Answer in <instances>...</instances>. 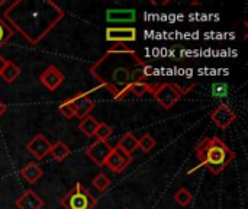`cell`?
Masks as SVG:
<instances>
[{"label": "cell", "mask_w": 248, "mask_h": 209, "mask_svg": "<svg viewBox=\"0 0 248 209\" xmlns=\"http://www.w3.org/2000/svg\"><path fill=\"white\" fill-rule=\"evenodd\" d=\"M192 89L193 87L182 89L176 83H158V84H154L151 95L158 102V105H161L163 109H171Z\"/></svg>", "instance_id": "4"}, {"label": "cell", "mask_w": 248, "mask_h": 209, "mask_svg": "<svg viewBox=\"0 0 248 209\" xmlns=\"http://www.w3.org/2000/svg\"><path fill=\"white\" fill-rule=\"evenodd\" d=\"M58 112L65 118V119H73L74 118V105H73V99L68 97L65 100H62L58 105Z\"/></svg>", "instance_id": "23"}, {"label": "cell", "mask_w": 248, "mask_h": 209, "mask_svg": "<svg viewBox=\"0 0 248 209\" xmlns=\"http://www.w3.org/2000/svg\"><path fill=\"white\" fill-rule=\"evenodd\" d=\"M6 63H7V60H6L3 55H0V74H1V71H3V68H4V65H6Z\"/></svg>", "instance_id": "29"}, {"label": "cell", "mask_w": 248, "mask_h": 209, "mask_svg": "<svg viewBox=\"0 0 248 209\" xmlns=\"http://www.w3.org/2000/svg\"><path fill=\"white\" fill-rule=\"evenodd\" d=\"M6 111H7V106H6V105H4V103L0 100V118L4 115V112H6Z\"/></svg>", "instance_id": "30"}, {"label": "cell", "mask_w": 248, "mask_h": 209, "mask_svg": "<svg viewBox=\"0 0 248 209\" xmlns=\"http://www.w3.org/2000/svg\"><path fill=\"white\" fill-rule=\"evenodd\" d=\"M15 35V32H13V29L4 22V19L3 17H0V48L12 38Z\"/></svg>", "instance_id": "25"}, {"label": "cell", "mask_w": 248, "mask_h": 209, "mask_svg": "<svg viewBox=\"0 0 248 209\" xmlns=\"http://www.w3.org/2000/svg\"><path fill=\"white\" fill-rule=\"evenodd\" d=\"M44 172L42 169L36 164V163H28L22 170H20V176L29 183V185H33L36 183L41 177H42Z\"/></svg>", "instance_id": "15"}, {"label": "cell", "mask_w": 248, "mask_h": 209, "mask_svg": "<svg viewBox=\"0 0 248 209\" xmlns=\"http://www.w3.org/2000/svg\"><path fill=\"white\" fill-rule=\"evenodd\" d=\"M97 127H99V122H97L93 116H90V115L86 116V118H83V119L80 121V124H78L80 131H81L86 137H94V132H96Z\"/></svg>", "instance_id": "19"}, {"label": "cell", "mask_w": 248, "mask_h": 209, "mask_svg": "<svg viewBox=\"0 0 248 209\" xmlns=\"http://www.w3.org/2000/svg\"><path fill=\"white\" fill-rule=\"evenodd\" d=\"M20 73H22V70H20L19 65H16L13 61H7L3 71H1V74H0V79L10 84L20 76Z\"/></svg>", "instance_id": "17"}, {"label": "cell", "mask_w": 248, "mask_h": 209, "mask_svg": "<svg viewBox=\"0 0 248 209\" xmlns=\"http://www.w3.org/2000/svg\"><path fill=\"white\" fill-rule=\"evenodd\" d=\"M148 65L140 55L132 52L106 51L92 67L90 74L105 87L116 100L129 96V87L134 83L147 81Z\"/></svg>", "instance_id": "2"}, {"label": "cell", "mask_w": 248, "mask_h": 209, "mask_svg": "<svg viewBox=\"0 0 248 209\" xmlns=\"http://www.w3.org/2000/svg\"><path fill=\"white\" fill-rule=\"evenodd\" d=\"M116 148H119V150H122L124 153L132 156V153L138 148V138H137L134 134L126 132V134H124V135L118 140Z\"/></svg>", "instance_id": "14"}, {"label": "cell", "mask_w": 248, "mask_h": 209, "mask_svg": "<svg viewBox=\"0 0 248 209\" xmlns=\"http://www.w3.org/2000/svg\"><path fill=\"white\" fill-rule=\"evenodd\" d=\"M122 209H129V208H126V207H125V208H122Z\"/></svg>", "instance_id": "32"}, {"label": "cell", "mask_w": 248, "mask_h": 209, "mask_svg": "<svg viewBox=\"0 0 248 209\" xmlns=\"http://www.w3.org/2000/svg\"><path fill=\"white\" fill-rule=\"evenodd\" d=\"M65 80V76L55 67V65H49L46 70H44L39 76V81L44 87H46L48 90L54 92L57 90Z\"/></svg>", "instance_id": "10"}, {"label": "cell", "mask_w": 248, "mask_h": 209, "mask_svg": "<svg viewBox=\"0 0 248 209\" xmlns=\"http://www.w3.org/2000/svg\"><path fill=\"white\" fill-rule=\"evenodd\" d=\"M195 154L199 159L201 166H205L215 176L222 173L235 159V153L218 137L203 138L196 145Z\"/></svg>", "instance_id": "3"}, {"label": "cell", "mask_w": 248, "mask_h": 209, "mask_svg": "<svg viewBox=\"0 0 248 209\" xmlns=\"http://www.w3.org/2000/svg\"><path fill=\"white\" fill-rule=\"evenodd\" d=\"M1 6H4V0H0V7H1Z\"/></svg>", "instance_id": "31"}, {"label": "cell", "mask_w": 248, "mask_h": 209, "mask_svg": "<svg viewBox=\"0 0 248 209\" xmlns=\"http://www.w3.org/2000/svg\"><path fill=\"white\" fill-rule=\"evenodd\" d=\"M153 87H154V84H150L148 81L134 83V84L129 87V95H134L135 97H142V96H145L147 93H151V92H153Z\"/></svg>", "instance_id": "20"}, {"label": "cell", "mask_w": 248, "mask_h": 209, "mask_svg": "<svg viewBox=\"0 0 248 209\" xmlns=\"http://www.w3.org/2000/svg\"><path fill=\"white\" fill-rule=\"evenodd\" d=\"M112 134H113V128L110 125H108L105 122H99V127L94 132V137L100 141H108Z\"/></svg>", "instance_id": "24"}, {"label": "cell", "mask_w": 248, "mask_h": 209, "mask_svg": "<svg viewBox=\"0 0 248 209\" xmlns=\"http://www.w3.org/2000/svg\"><path fill=\"white\" fill-rule=\"evenodd\" d=\"M112 145L108 141H100L96 140L93 144L89 145V148L86 150V156L97 166V167H103L110 151H112Z\"/></svg>", "instance_id": "6"}, {"label": "cell", "mask_w": 248, "mask_h": 209, "mask_svg": "<svg viewBox=\"0 0 248 209\" xmlns=\"http://www.w3.org/2000/svg\"><path fill=\"white\" fill-rule=\"evenodd\" d=\"M105 38L109 42L115 44H128L137 41V29L132 26H124V28H108L105 32Z\"/></svg>", "instance_id": "7"}, {"label": "cell", "mask_w": 248, "mask_h": 209, "mask_svg": "<svg viewBox=\"0 0 248 209\" xmlns=\"http://www.w3.org/2000/svg\"><path fill=\"white\" fill-rule=\"evenodd\" d=\"M26 150L29 154H32L36 160H44L49 151H51V143L46 140L45 135L42 134H36L28 144H26Z\"/></svg>", "instance_id": "9"}, {"label": "cell", "mask_w": 248, "mask_h": 209, "mask_svg": "<svg viewBox=\"0 0 248 209\" xmlns=\"http://www.w3.org/2000/svg\"><path fill=\"white\" fill-rule=\"evenodd\" d=\"M135 10L131 9H124V10H116V9H110L106 13V17L109 22H132L135 20Z\"/></svg>", "instance_id": "16"}, {"label": "cell", "mask_w": 248, "mask_h": 209, "mask_svg": "<svg viewBox=\"0 0 248 209\" xmlns=\"http://www.w3.org/2000/svg\"><path fill=\"white\" fill-rule=\"evenodd\" d=\"M60 205L64 209H94L97 201L81 183H77L60 199Z\"/></svg>", "instance_id": "5"}, {"label": "cell", "mask_w": 248, "mask_h": 209, "mask_svg": "<svg viewBox=\"0 0 248 209\" xmlns=\"http://www.w3.org/2000/svg\"><path fill=\"white\" fill-rule=\"evenodd\" d=\"M70 148H68V145L65 144V143H62V141H57L55 144H51V151H49V154L52 156V159L55 160V161H62V160H65L68 156H70Z\"/></svg>", "instance_id": "18"}, {"label": "cell", "mask_w": 248, "mask_h": 209, "mask_svg": "<svg viewBox=\"0 0 248 209\" xmlns=\"http://www.w3.org/2000/svg\"><path fill=\"white\" fill-rule=\"evenodd\" d=\"M110 185H112V182H110V179H109L105 173H99V175L93 179V182H92V186H93L97 192H100V193L106 192V191L109 189Z\"/></svg>", "instance_id": "21"}, {"label": "cell", "mask_w": 248, "mask_h": 209, "mask_svg": "<svg viewBox=\"0 0 248 209\" xmlns=\"http://www.w3.org/2000/svg\"><path fill=\"white\" fill-rule=\"evenodd\" d=\"M15 207L17 209H42L44 201L32 189H28L16 199Z\"/></svg>", "instance_id": "13"}, {"label": "cell", "mask_w": 248, "mask_h": 209, "mask_svg": "<svg viewBox=\"0 0 248 209\" xmlns=\"http://www.w3.org/2000/svg\"><path fill=\"white\" fill-rule=\"evenodd\" d=\"M211 119L219 129H227L237 119V115L228 105H219L215 111H212Z\"/></svg>", "instance_id": "11"}, {"label": "cell", "mask_w": 248, "mask_h": 209, "mask_svg": "<svg viewBox=\"0 0 248 209\" xmlns=\"http://www.w3.org/2000/svg\"><path fill=\"white\" fill-rule=\"evenodd\" d=\"M74 105V118H78L80 121L90 115V112L94 109V102L89 97L86 92H80L76 96L71 97Z\"/></svg>", "instance_id": "12"}, {"label": "cell", "mask_w": 248, "mask_h": 209, "mask_svg": "<svg viewBox=\"0 0 248 209\" xmlns=\"http://www.w3.org/2000/svg\"><path fill=\"white\" fill-rule=\"evenodd\" d=\"M52 0H16L4 10V22L31 45H38L64 19Z\"/></svg>", "instance_id": "1"}, {"label": "cell", "mask_w": 248, "mask_h": 209, "mask_svg": "<svg viewBox=\"0 0 248 209\" xmlns=\"http://www.w3.org/2000/svg\"><path fill=\"white\" fill-rule=\"evenodd\" d=\"M131 163H132V156H129V154L124 153L122 150L113 147L106 163H105V166L113 173H122Z\"/></svg>", "instance_id": "8"}, {"label": "cell", "mask_w": 248, "mask_h": 209, "mask_svg": "<svg viewBox=\"0 0 248 209\" xmlns=\"http://www.w3.org/2000/svg\"><path fill=\"white\" fill-rule=\"evenodd\" d=\"M174 201L176 204H179L180 207H189L193 201V195L186 189V188H180L176 193H174Z\"/></svg>", "instance_id": "22"}, {"label": "cell", "mask_w": 248, "mask_h": 209, "mask_svg": "<svg viewBox=\"0 0 248 209\" xmlns=\"http://www.w3.org/2000/svg\"><path fill=\"white\" fill-rule=\"evenodd\" d=\"M155 145H157V141H155L150 134H144V135L138 140V148H141L144 153H150Z\"/></svg>", "instance_id": "26"}, {"label": "cell", "mask_w": 248, "mask_h": 209, "mask_svg": "<svg viewBox=\"0 0 248 209\" xmlns=\"http://www.w3.org/2000/svg\"><path fill=\"white\" fill-rule=\"evenodd\" d=\"M228 93V86L225 83H215L212 86V96L215 97H225Z\"/></svg>", "instance_id": "27"}, {"label": "cell", "mask_w": 248, "mask_h": 209, "mask_svg": "<svg viewBox=\"0 0 248 209\" xmlns=\"http://www.w3.org/2000/svg\"><path fill=\"white\" fill-rule=\"evenodd\" d=\"M108 51H110V52H132L134 49L131 47H128V44H115Z\"/></svg>", "instance_id": "28"}]
</instances>
